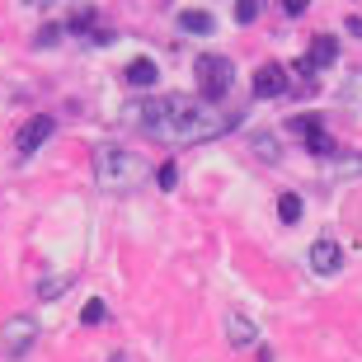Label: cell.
<instances>
[{
    "mask_svg": "<svg viewBox=\"0 0 362 362\" xmlns=\"http://www.w3.org/2000/svg\"><path fill=\"white\" fill-rule=\"evenodd\" d=\"M127 122L141 127L146 136L165 146H193V141H212L235 127V113H216V104H202L193 94H165V99H141L127 108Z\"/></svg>",
    "mask_w": 362,
    "mask_h": 362,
    "instance_id": "6da1fadb",
    "label": "cell"
},
{
    "mask_svg": "<svg viewBox=\"0 0 362 362\" xmlns=\"http://www.w3.org/2000/svg\"><path fill=\"white\" fill-rule=\"evenodd\" d=\"M146 175H151V165L136 151H122L113 141L94 146V179H99V188H108V193H132Z\"/></svg>",
    "mask_w": 362,
    "mask_h": 362,
    "instance_id": "7a4b0ae2",
    "label": "cell"
},
{
    "mask_svg": "<svg viewBox=\"0 0 362 362\" xmlns=\"http://www.w3.org/2000/svg\"><path fill=\"white\" fill-rule=\"evenodd\" d=\"M230 85H235V66H230V57H221V52H202V57H198V90H202V104H216V99H226Z\"/></svg>",
    "mask_w": 362,
    "mask_h": 362,
    "instance_id": "3957f363",
    "label": "cell"
},
{
    "mask_svg": "<svg viewBox=\"0 0 362 362\" xmlns=\"http://www.w3.org/2000/svg\"><path fill=\"white\" fill-rule=\"evenodd\" d=\"M33 339H38V320H33V315H14V320L5 325V353H10V358H24V353L33 349Z\"/></svg>",
    "mask_w": 362,
    "mask_h": 362,
    "instance_id": "277c9868",
    "label": "cell"
},
{
    "mask_svg": "<svg viewBox=\"0 0 362 362\" xmlns=\"http://www.w3.org/2000/svg\"><path fill=\"white\" fill-rule=\"evenodd\" d=\"M292 132L306 141L310 156H320V160H329V156H334V141H329V132H325V122H320V118H296V122H292Z\"/></svg>",
    "mask_w": 362,
    "mask_h": 362,
    "instance_id": "5b68a950",
    "label": "cell"
},
{
    "mask_svg": "<svg viewBox=\"0 0 362 362\" xmlns=\"http://www.w3.org/2000/svg\"><path fill=\"white\" fill-rule=\"evenodd\" d=\"M52 132H57V118L52 113H38V118H28L24 127H19V141H14V146H19V156H33Z\"/></svg>",
    "mask_w": 362,
    "mask_h": 362,
    "instance_id": "8992f818",
    "label": "cell"
},
{
    "mask_svg": "<svg viewBox=\"0 0 362 362\" xmlns=\"http://www.w3.org/2000/svg\"><path fill=\"white\" fill-rule=\"evenodd\" d=\"M310 269L320 273V278H334V273L344 269V250H339V240L320 235V240L310 245Z\"/></svg>",
    "mask_w": 362,
    "mask_h": 362,
    "instance_id": "52a82bcc",
    "label": "cell"
},
{
    "mask_svg": "<svg viewBox=\"0 0 362 362\" xmlns=\"http://www.w3.org/2000/svg\"><path fill=\"white\" fill-rule=\"evenodd\" d=\"M226 339L230 349H259V325L245 315V310H230L226 315Z\"/></svg>",
    "mask_w": 362,
    "mask_h": 362,
    "instance_id": "ba28073f",
    "label": "cell"
},
{
    "mask_svg": "<svg viewBox=\"0 0 362 362\" xmlns=\"http://www.w3.org/2000/svg\"><path fill=\"white\" fill-rule=\"evenodd\" d=\"M255 94L259 99H278V94H287V66L264 62V66L255 71Z\"/></svg>",
    "mask_w": 362,
    "mask_h": 362,
    "instance_id": "9c48e42d",
    "label": "cell"
},
{
    "mask_svg": "<svg viewBox=\"0 0 362 362\" xmlns=\"http://www.w3.org/2000/svg\"><path fill=\"white\" fill-rule=\"evenodd\" d=\"M339 62V38H329V33H315L310 38V52H306V66L310 71H325Z\"/></svg>",
    "mask_w": 362,
    "mask_h": 362,
    "instance_id": "30bf717a",
    "label": "cell"
},
{
    "mask_svg": "<svg viewBox=\"0 0 362 362\" xmlns=\"http://www.w3.org/2000/svg\"><path fill=\"white\" fill-rule=\"evenodd\" d=\"M122 81L132 85V90H151V85L160 81V71H156V62H151V57H136V62H127Z\"/></svg>",
    "mask_w": 362,
    "mask_h": 362,
    "instance_id": "8fae6325",
    "label": "cell"
},
{
    "mask_svg": "<svg viewBox=\"0 0 362 362\" xmlns=\"http://www.w3.org/2000/svg\"><path fill=\"white\" fill-rule=\"evenodd\" d=\"M175 24L184 28V33H212L216 19H212L207 10H179V14H175Z\"/></svg>",
    "mask_w": 362,
    "mask_h": 362,
    "instance_id": "7c38bea8",
    "label": "cell"
},
{
    "mask_svg": "<svg viewBox=\"0 0 362 362\" xmlns=\"http://www.w3.org/2000/svg\"><path fill=\"white\" fill-rule=\"evenodd\" d=\"M339 104L344 108H362V66L344 76V85H339Z\"/></svg>",
    "mask_w": 362,
    "mask_h": 362,
    "instance_id": "4fadbf2b",
    "label": "cell"
},
{
    "mask_svg": "<svg viewBox=\"0 0 362 362\" xmlns=\"http://www.w3.org/2000/svg\"><path fill=\"white\" fill-rule=\"evenodd\" d=\"M325 175L329 179H344V175H362V156H329V160H325Z\"/></svg>",
    "mask_w": 362,
    "mask_h": 362,
    "instance_id": "5bb4252c",
    "label": "cell"
},
{
    "mask_svg": "<svg viewBox=\"0 0 362 362\" xmlns=\"http://www.w3.org/2000/svg\"><path fill=\"white\" fill-rule=\"evenodd\" d=\"M71 282H76V273H52V278H42V282H38V296H42V301H52L57 292H66Z\"/></svg>",
    "mask_w": 362,
    "mask_h": 362,
    "instance_id": "9a60e30c",
    "label": "cell"
},
{
    "mask_svg": "<svg viewBox=\"0 0 362 362\" xmlns=\"http://www.w3.org/2000/svg\"><path fill=\"white\" fill-rule=\"evenodd\" d=\"M250 146H255V156H259V160H278V141H273V136L269 132H255V136H250Z\"/></svg>",
    "mask_w": 362,
    "mask_h": 362,
    "instance_id": "2e32d148",
    "label": "cell"
},
{
    "mask_svg": "<svg viewBox=\"0 0 362 362\" xmlns=\"http://www.w3.org/2000/svg\"><path fill=\"white\" fill-rule=\"evenodd\" d=\"M278 216L287 221V226L301 221V198H296V193H282V198H278Z\"/></svg>",
    "mask_w": 362,
    "mask_h": 362,
    "instance_id": "e0dca14e",
    "label": "cell"
},
{
    "mask_svg": "<svg viewBox=\"0 0 362 362\" xmlns=\"http://www.w3.org/2000/svg\"><path fill=\"white\" fill-rule=\"evenodd\" d=\"M104 320H108V306H104V301H90V306L81 310V325H104Z\"/></svg>",
    "mask_w": 362,
    "mask_h": 362,
    "instance_id": "ac0fdd59",
    "label": "cell"
},
{
    "mask_svg": "<svg viewBox=\"0 0 362 362\" xmlns=\"http://www.w3.org/2000/svg\"><path fill=\"white\" fill-rule=\"evenodd\" d=\"M156 179H160V188H175V184H179V165H175V160H165L160 170H156Z\"/></svg>",
    "mask_w": 362,
    "mask_h": 362,
    "instance_id": "d6986e66",
    "label": "cell"
},
{
    "mask_svg": "<svg viewBox=\"0 0 362 362\" xmlns=\"http://www.w3.org/2000/svg\"><path fill=\"white\" fill-rule=\"evenodd\" d=\"M235 19H240V24H255L259 19V0H240V5H235Z\"/></svg>",
    "mask_w": 362,
    "mask_h": 362,
    "instance_id": "ffe728a7",
    "label": "cell"
},
{
    "mask_svg": "<svg viewBox=\"0 0 362 362\" xmlns=\"http://www.w3.org/2000/svg\"><path fill=\"white\" fill-rule=\"evenodd\" d=\"M57 38H62V28H42V33H38V47H52Z\"/></svg>",
    "mask_w": 362,
    "mask_h": 362,
    "instance_id": "44dd1931",
    "label": "cell"
},
{
    "mask_svg": "<svg viewBox=\"0 0 362 362\" xmlns=\"http://www.w3.org/2000/svg\"><path fill=\"white\" fill-rule=\"evenodd\" d=\"M344 28H349L353 38H362V14H349V19H344Z\"/></svg>",
    "mask_w": 362,
    "mask_h": 362,
    "instance_id": "7402d4cb",
    "label": "cell"
},
{
    "mask_svg": "<svg viewBox=\"0 0 362 362\" xmlns=\"http://www.w3.org/2000/svg\"><path fill=\"white\" fill-rule=\"evenodd\" d=\"M282 14H306V0H282Z\"/></svg>",
    "mask_w": 362,
    "mask_h": 362,
    "instance_id": "603a6c76",
    "label": "cell"
},
{
    "mask_svg": "<svg viewBox=\"0 0 362 362\" xmlns=\"http://www.w3.org/2000/svg\"><path fill=\"white\" fill-rule=\"evenodd\" d=\"M108 362H127V353H113V358H108Z\"/></svg>",
    "mask_w": 362,
    "mask_h": 362,
    "instance_id": "cb8c5ba5",
    "label": "cell"
},
{
    "mask_svg": "<svg viewBox=\"0 0 362 362\" xmlns=\"http://www.w3.org/2000/svg\"><path fill=\"white\" fill-rule=\"evenodd\" d=\"M259 362H269V353H259Z\"/></svg>",
    "mask_w": 362,
    "mask_h": 362,
    "instance_id": "d4e9b609",
    "label": "cell"
}]
</instances>
